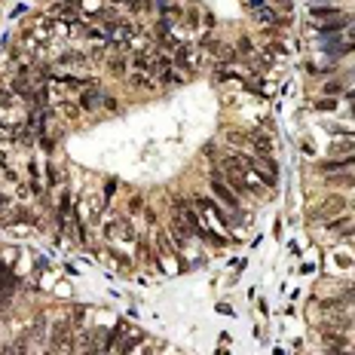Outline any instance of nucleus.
<instances>
[{"label":"nucleus","instance_id":"obj_17","mask_svg":"<svg viewBox=\"0 0 355 355\" xmlns=\"http://www.w3.org/2000/svg\"><path fill=\"white\" fill-rule=\"evenodd\" d=\"M86 58H83V52H64L62 58H58V64H83Z\"/></svg>","mask_w":355,"mask_h":355},{"label":"nucleus","instance_id":"obj_1","mask_svg":"<svg viewBox=\"0 0 355 355\" xmlns=\"http://www.w3.org/2000/svg\"><path fill=\"white\" fill-rule=\"evenodd\" d=\"M52 349H56V355H74L77 337H74V324L70 322H56L52 324Z\"/></svg>","mask_w":355,"mask_h":355},{"label":"nucleus","instance_id":"obj_12","mask_svg":"<svg viewBox=\"0 0 355 355\" xmlns=\"http://www.w3.org/2000/svg\"><path fill=\"white\" fill-rule=\"evenodd\" d=\"M318 310L334 316V312H343V310H346V303H343V300H322V303H318Z\"/></svg>","mask_w":355,"mask_h":355},{"label":"nucleus","instance_id":"obj_13","mask_svg":"<svg viewBox=\"0 0 355 355\" xmlns=\"http://www.w3.org/2000/svg\"><path fill=\"white\" fill-rule=\"evenodd\" d=\"M156 245H160L162 254H178L174 245H172V236H166V233H160V236H156Z\"/></svg>","mask_w":355,"mask_h":355},{"label":"nucleus","instance_id":"obj_14","mask_svg":"<svg viewBox=\"0 0 355 355\" xmlns=\"http://www.w3.org/2000/svg\"><path fill=\"white\" fill-rule=\"evenodd\" d=\"M6 355H34V352H31L28 340L22 337V340H16V346H10V352H6Z\"/></svg>","mask_w":355,"mask_h":355},{"label":"nucleus","instance_id":"obj_9","mask_svg":"<svg viewBox=\"0 0 355 355\" xmlns=\"http://www.w3.org/2000/svg\"><path fill=\"white\" fill-rule=\"evenodd\" d=\"M98 104H104V92H98V89H83L80 92V108L83 110H95Z\"/></svg>","mask_w":355,"mask_h":355},{"label":"nucleus","instance_id":"obj_28","mask_svg":"<svg viewBox=\"0 0 355 355\" xmlns=\"http://www.w3.org/2000/svg\"><path fill=\"white\" fill-rule=\"evenodd\" d=\"M129 208H132V212H141V208H144V199H141V196H135V199L129 202Z\"/></svg>","mask_w":355,"mask_h":355},{"label":"nucleus","instance_id":"obj_21","mask_svg":"<svg viewBox=\"0 0 355 355\" xmlns=\"http://www.w3.org/2000/svg\"><path fill=\"white\" fill-rule=\"evenodd\" d=\"M160 77H162V83H166V86H174V83H181V77H178L174 70H162Z\"/></svg>","mask_w":355,"mask_h":355},{"label":"nucleus","instance_id":"obj_37","mask_svg":"<svg viewBox=\"0 0 355 355\" xmlns=\"http://www.w3.org/2000/svg\"><path fill=\"white\" fill-rule=\"evenodd\" d=\"M43 355H56V349H46V352H43Z\"/></svg>","mask_w":355,"mask_h":355},{"label":"nucleus","instance_id":"obj_33","mask_svg":"<svg viewBox=\"0 0 355 355\" xmlns=\"http://www.w3.org/2000/svg\"><path fill=\"white\" fill-rule=\"evenodd\" d=\"M135 355H154V349H147V346H138V352Z\"/></svg>","mask_w":355,"mask_h":355},{"label":"nucleus","instance_id":"obj_36","mask_svg":"<svg viewBox=\"0 0 355 355\" xmlns=\"http://www.w3.org/2000/svg\"><path fill=\"white\" fill-rule=\"evenodd\" d=\"M0 166H6V156H4V154H0Z\"/></svg>","mask_w":355,"mask_h":355},{"label":"nucleus","instance_id":"obj_19","mask_svg":"<svg viewBox=\"0 0 355 355\" xmlns=\"http://www.w3.org/2000/svg\"><path fill=\"white\" fill-rule=\"evenodd\" d=\"M108 68H110L114 74H122V70H126V56H116V58H110V62H108Z\"/></svg>","mask_w":355,"mask_h":355},{"label":"nucleus","instance_id":"obj_38","mask_svg":"<svg viewBox=\"0 0 355 355\" xmlns=\"http://www.w3.org/2000/svg\"><path fill=\"white\" fill-rule=\"evenodd\" d=\"M349 98H355V89H352V92H349Z\"/></svg>","mask_w":355,"mask_h":355},{"label":"nucleus","instance_id":"obj_16","mask_svg":"<svg viewBox=\"0 0 355 355\" xmlns=\"http://www.w3.org/2000/svg\"><path fill=\"white\" fill-rule=\"evenodd\" d=\"M340 10L337 6H312V16L316 18H331V16H337Z\"/></svg>","mask_w":355,"mask_h":355},{"label":"nucleus","instance_id":"obj_30","mask_svg":"<svg viewBox=\"0 0 355 355\" xmlns=\"http://www.w3.org/2000/svg\"><path fill=\"white\" fill-rule=\"evenodd\" d=\"M104 108H108V110H116V101H114L110 95H104Z\"/></svg>","mask_w":355,"mask_h":355},{"label":"nucleus","instance_id":"obj_24","mask_svg":"<svg viewBox=\"0 0 355 355\" xmlns=\"http://www.w3.org/2000/svg\"><path fill=\"white\" fill-rule=\"evenodd\" d=\"M340 24H349V18H337V22H328V24H324L322 31H324V34H334V31L340 28Z\"/></svg>","mask_w":355,"mask_h":355},{"label":"nucleus","instance_id":"obj_31","mask_svg":"<svg viewBox=\"0 0 355 355\" xmlns=\"http://www.w3.org/2000/svg\"><path fill=\"white\" fill-rule=\"evenodd\" d=\"M70 34H86V24H70Z\"/></svg>","mask_w":355,"mask_h":355},{"label":"nucleus","instance_id":"obj_4","mask_svg":"<svg viewBox=\"0 0 355 355\" xmlns=\"http://www.w3.org/2000/svg\"><path fill=\"white\" fill-rule=\"evenodd\" d=\"M172 206H174V214H178V218H181V220L190 226V233H193V236H202V233H206V226H202V220H199L196 208H190L184 199H174Z\"/></svg>","mask_w":355,"mask_h":355},{"label":"nucleus","instance_id":"obj_5","mask_svg":"<svg viewBox=\"0 0 355 355\" xmlns=\"http://www.w3.org/2000/svg\"><path fill=\"white\" fill-rule=\"evenodd\" d=\"M248 168H251V172H258V174L264 178V184H266V187L276 184V166H272L270 156H248Z\"/></svg>","mask_w":355,"mask_h":355},{"label":"nucleus","instance_id":"obj_27","mask_svg":"<svg viewBox=\"0 0 355 355\" xmlns=\"http://www.w3.org/2000/svg\"><path fill=\"white\" fill-rule=\"evenodd\" d=\"M58 16H62V18H74V16H77V12H74V10H70V4H64V6L58 10Z\"/></svg>","mask_w":355,"mask_h":355},{"label":"nucleus","instance_id":"obj_2","mask_svg":"<svg viewBox=\"0 0 355 355\" xmlns=\"http://www.w3.org/2000/svg\"><path fill=\"white\" fill-rule=\"evenodd\" d=\"M346 212V199L340 196V193H331V196H324L322 202H318V208L312 212V218H324V220H334V218H340Z\"/></svg>","mask_w":355,"mask_h":355},{"label":"nucleus","instance_id":"obj_34","mask_svg":"<svg viewBox=\"0 0 355 355\" xmlns=\"http://www.w3.org/2000/svg\"><path fill=\"white\" fill-rule=\"evenodd\" d=\"M343 166H346V168H349V166H355V156H346V160H343Z\"/></svg>","mask_w":355,"mask_h":355},{"label":"nucleus","instance_id":"obj_25","mask_svg":"<svg viewBox=\"0 0 355 355\" xmlns=\"http://www.w3.org/2000/svg\"><path fill=\"white\" fill-rule=\"evenodd\" d=\"M46 174H49V184H52V187H56V184L62 181V178H58V168H56V166H49V168H46Z\"/></svg>","mask_w":355,"mask_h":355},{"label":"nucleus","instance_id":"obj_35","mask_svg":"<svg viewBox=\"0 0 355 355\" xmlns=\"http://www.w3.org/2000/svg\"><path fill=\"white\" fill-rule=\"evenodd\" d=\"M6 202H10V199H6V196H0V206H6Z\"/></svg>","mask_w":355,"mask_h":355},{"label":"nucleus","instance_id":"obj_26","mask_svg":"<svg viewBox=\"0 0 355 355\" xmlns=\"http://www.w3.org/2000/svg\"><path fill=\"white\" fill-rule=\"evenodd\" d=\"M132 86H138V89H141V86H150V83H147L144 74H132Z\"/></svg>","mask_w":355,"mask_h":355},{"label":"nucleus","instance_id":"obj_23","mask_svg":"<svg viewBox=\"0 0 355 355\" xmlns=\"http://www.w3.org/2000/svg\"><path fill=\"white\" fill-rule=\"evenodd\" d=\"M316 108H318V110H334V108H337V101H334V98H318V101H316Z\"/></svg>","mask_w":355,"mask_h":355},{"label":"nucleus","instance_id":"obj_8","mask_svg":"<svg viewBox=\"0 0 355 355\" xmlns=\"http://www.w3.org/2000/svg\"><path fill=\"white\" fill-rule=\"evenodd\" d=\"M104 233L110 239H135V230H132V224H126V220H114L104 226Z\"/></svg>","mask_w":355,"mask_h":355},{"label":"nucleus","instance_id":"obj_3","mask_svg":"<svg viewBox=\"0 0 355 355\" xmlns=\"http://www.w3.org/2000/svg\"><path fill=\"white\" fill-rule=\"evenodd\" d=\"M212 190H214V196H218L220 202H226V208H233V212L239 208V193L224 181L220 172H212Z\"/></svg>","mask_w":355,"mask_h":355},{"label":"nucleus","instance_id":"obj_6","mask_svg":"<svg viewBox=\"0 0 355 355\" xmlns=\"http://www.w3.org/2000/svg\"><path fill=\"white\" fill-rule=\"evenodd\" d=\"M220 168H224L226 174H245V172H248V156H242V154H226V156L220 160Z\"/></svg>","mask_w":355,"mask_h":355},{"label":"nucleus","instance_id":"obj_29","mask_svg":"<svg viewBox=\"0 0 355 355\" xmlns=\"http://www.w3.org/2000/svg\"><path fill=\"white\" fill-rule=\"evenodd\" d=\"M324 92H328V95H334V92H340V83H337V80H331V83L324 86Z\"/></svg>","mask_w":355,"mask_h":355},{"label":"nucleus","instance_id":"obj_11","mask_svg":"<svg viewBox=\"0 0 355 355\" xmlns=\"http://www.w3.org/2000/svg\"><path fill=\"white\" fill-rule=\"evenodd\" d=\"M322 340L331 346V349H346V334H337V331H322Z\"/></svg>","mask_w":355,"mask_h":355},{"label":"nucleus","instance_id":"obj_15","mask_svg":"<svg viewBox=\"0 0 355 355\" xmlns=\"http://www.w3.org/2000/svg\"><path fill=\"white\" fill-rule=\"evenodd\" d=\"M120 334H122V324H116V328H114V331H110V337L104 340V355H108V352H114V346H116V340H120Z\"/></svg>","mask_w":355,"mask_h":355},{"label":"nucleus","instance_id":"obj_18","mask_svg":"<svg viewBox=\"0 0 355 355\" xmlns=\"http://www.w3.org/2000/svg\"><path fill=\"white\" fill-rule=\"evenodd\" d=\"M70 318H74V328H83V318H86V306H74Z\"/></svg>","mask_w":355,"mask_h":355},{"label":"nucleus","instance_id":"obj_20","mask_svg":"<svg viewBox=\"0 0 355 355\" xmlns=\"http://www.w3.org/2000/svg\"><path fill=\"white\" fill-rule=\"evenodd\" d=\"M343 168H346L343 160H340V162H318V172H322V174H324V172H343Z\"/></svg>","mask_w":355,"mask_h":355},{"label":"nucleus","instance_id":"obj_7","mask_svg":"<svg viewBox=\"0 0 355 355\" xmlns=\"http://www.w3.org/2000/svg\"><path fill=\"white\" fill-rule=\"evenodd\" d=\"M168 236H172V239H174L178 245H184V242H187V239H190L193 233H190V226H187V224H184L181 218L174 214V218H172V224H168Z\"/></svg>","mask_w":355,"mask_h":355},{"label":"nucleus","instance_id":"obj_32","mask_svg":"<svg viewBox=\"0 0 355 355\" xmlns=\"http://www.w3.org/2000/svg\"><path fill=\"white\" fill-rule=\"evenodd\" d=\"M239 49L242 52H251V40H239Z\"/></svg>","mask_w":355,"mask_h":355},{"label":"nucleus","instance_id":"obj_22","mask_svg":"<svg viewBox=\"0 0 355 355\" xmlns=\"http://www.w3.org/2000/svg\"><path fill=\"white\" fill-rule=\"evenodd\" d=\"M340 300L346 303V306H349V303L355 306V285H346V288H343V297H340Z\"/></svg>","mask_w":355,"mask_h":355},{"label":"nucleus","instance_id":"obj_10","mask_svg":"<svg viewBox=\"0 0 355 355\" xmlns=\"http://www.w3.org/2000/svg\"><path fill=\"white\" fill-rule=\"evenodd\" d=\"M251 144H254V150H258L260 156H270V154H272V141H270L264 132H254V135H251Z\"/></svg>","mask_w":355,"mask_h":355}]
</instances>
